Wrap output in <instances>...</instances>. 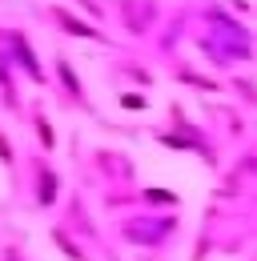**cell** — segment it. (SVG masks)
<instances>
[{"label":"cell","mask_w":257,"mask_h":261,"mask_svg":"<svg viewBox=\"0 0 257 261\" xmlns=\"http://www.w3.org/2000/svg\"><path fill=\"white\" fill-rule=\"evenodd\" d=\"M53 16L61 20V29H68V33H76V36H100L96 29H89L85 20H76V16H72V12H64V8H53Z\"/></svg>","instance_id":"obj_1"}]
</instances>
